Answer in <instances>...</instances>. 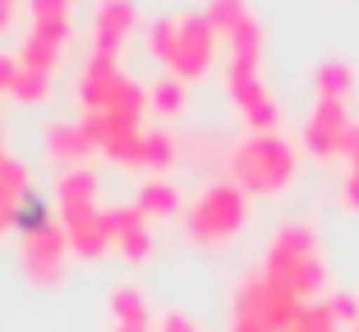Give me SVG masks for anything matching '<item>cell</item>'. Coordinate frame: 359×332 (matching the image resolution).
Returning a JSON list of instances; mask_svg holds the SVG:
<instances>
[{"label": "cell", "mask_w": 359, "mask_h": 332, "mask_svg": "<svg viewBox=\"0 0 359 332\" xmlns=\"http://www.w3.org/2000/svg\"><path fill=\"white\" fill-rule=\"evenodd\" d=\"M231 180L240 185L244 194H276L295 180V166H299V152L290 139L281 134H249L244 143H235L231 157Z\"/></svg>", "instance_id": "obj_1"}, {"label": "cell", "mask_w": 359, "mask_h": 332, "mask_svg": "<svg viewBox=\"0 0 359 332\" xmlns=\"http://www.w3.org/2000/svg\"><path fill=\"white\" fill-rule=\"evenodd\" d=\"M304 300H295L285 286H276L263 268H254L235 291V314H231V332H285L299 319Z\"/></svg>", "instance_id": "obj_2"}, {"label": "cell", "mask_w": 359, "mask_h": 332, "mask_svg": "<svg viewBox=\"0 0 359 332\" xmlns=\"http://www.w3.org/2000/svg\"><path fill=\"white\" fill-rule=\"evenodd\" d=\"M244 213H249V194L226 175V180L203 185V194L184 208V231L198 245H226L244 226Z\"/></svg>", "instance_id": "obj_3"}, {"label": "cell", "mask_w": 359, "mask_h": 332, "mask_svg": "<svg viewBox=\"0 0 359 332\" xmlns=\"http://www.w3.org/2000/svg\"><path fill=\"white\" fill-rule=\"evenodd\" d=\"M304 148L313 152V157L332 161V157H355L359 152V120L350 116L346 102H318L309 107L304 116Z\"/></svg>", "instance_id": "obj_4"}, {"label": "cell", "mask_w": 359, "mask_h": 332, "mask_svg": "<svg viewBox=\"0 0 359 332\" xmlns=\"http://www.w3.org/2000/svg\"><path fill=\"white\" fill-rule=\"evenodd\" d=\"M212 55H217V32L208 28V19L198 14H175V51L166 60V74L175 79H198L212 69Z\"/></svg>", "instance_id": "obj_5"}, {"label": "cell", "mask_w": 359, "mask_h": 332, "mask_svg": "<svg viewBox=\"0 0 359 332\" xmlns=\"http://www.w3.org/2000/svg\"><path fill=\"white\" fill-rule=\"evenodd\" d=\"M65 254H69V240H65V226L51 222L42 226V231H28L23 236V272H28L37 286H55V281L65 277Z\"/></svg>", "instance_id": "obj_6"}, {"label": "cell", "mask_w": 359, "mask_h": 332, "mask_svg": "<svg viewBox=\"0 0 359 332\" xmlns=\"http://www.w3.org/2000/svg\"><path fill=\"white\" fill-rule=\"evenodd\" d=\"M106 217V236H111V249H120V258L129 263H143L152 254V222L138 213L134 204H120V208H102Z\"/></svg>", "instance_id": "obj_7"}, {"label": "cell", "mask_w": 359, "mask_h": 332, "mask_svg": "<svg viewBox=\"0 0 359 332\" xmlns=\"http://www.w3.org/2000/svg\"><path fill=\"white\" fill-rule=\"evenodd\" d=\"M138 28V10L134 0H97L93 14V51H116L125 46V37Z\"/></svg>", "instance_id": "obj_8"}, {"label": "cell", "mask_w": 359, "mask_h": 332, "mask_svg": "<svg viewBox=\"0 0 359 332\" xmlns=\"http://www.w3.org/2000/svg\"><path fill=\"white\" fill-rule=\"evenodd\" d=\"M60 226H65V240L69 249L83 258H102L111 249V236H106V217L102 208H79V213H60Z\"/></svg>", "instance_id": "obj_9"}, {"label": "cell", "mask_w": 359, "mask_h": 332, "mask_svg": "<svg viewBox=\"0 0 359 332\" xmlns=\"http://www.w3.org/2000/svg\"><path fill=\"white\" fill-rule=\"evenodd\" d=\"M97 194H102V180H97L93 166H65L60 180H55V204L60 213H79V208H97Z\"/></svg>", "instance_id": "obj_10"}, {"label": "cell", "mask_w": 359, "mask_h": 332, "mask_svg": "<svg viewBox=\"0 0 359 332\" xmlns=\"http://www.w3.org/2000/svg\"><path fill=\"white\" fill-rule=\"evenodd\" d=\"M134 208L148 217V222H170V217L184 213V204H180V190L166 180V175H148V180L138 185Z\"/></svg>", "instance_id": "obj_11"}, {"label": "cell", "mask_w": 359, "mask_h": 332, "mask_svg": "<svg viewBox=\"0 0 359 332\" xmlns=\"http://www.w3.org/2000/svg\"><path fill=\"white\" fill-rule=\"evenodd\" d=\"M111 323H120V328H157L152 323L148 291L138 286V281H116L111 286Z\"/></svg>", "instance_id": "obj_12"}, {"label": "cell", "mask_w": 359, "mask_h": 332, "mask_svg": "<svg viewBox=\"0 0 359 332\" xmlns=\"http://www.w3.org/2000/svg\"><path fill=\"white\" fill-rule=\"evenodd\" d=\"M235 107H240L244 125L254 129V134H276L281 111H276V97L267 93L263 79H258V84H249V88H240V93H235Z\"/></svg>", "instance_id": "obj_13"}, {"label": "cell", "mask_w": 359, "mask_h": 332, "mask_svg": "<svg viewBox=\"0 0 359 332\" xmlns=\"http://www.w3.org/2000/svg\"><path fill=\"white\" fill-rule=\"evenodd\" d=\"M93 148L97 143L88 139V129L79 125V120H55V125H46V152L60 157L65 166H83V157Z\"/></svg>", "instance_id": "obj_14"}, {"label": "cell", "mask_w": 359, "mask_h": 332, "mask_svg": "<svg viewBox=\"0 0 359 332\" xmlns=\"http://www.w3.org/2000/svg\"><path fill=\"white\" fill-rule=\"evenodd\" d=\"M350 88H355V65L341 60V55H327L313 69V97L318 102H346Z\"/></svg>", "instance_id": "obj_15"}, {"label": "cell", "mask_w": 359, "mask_h": 332, "mask_svg": "<svg viewBox=\"0 0 359 332\" xmlns=\"http://www.w3.org/2000/svg\"><path fill=\"white\" fill-rule=\"evenodd\" d=\"M28 19L32 28H42L55 42H69V28H74V0H28Z\"/></svg>", "instance_id": "obj_16"}, {"label": "cell", "mask_w": 359, "mask_h": 332, "mask_svg": "<svg viewBox=\"0 0 359 332\" xmlns=\"http://www.w3.org/2000/svg\"><path fill=\"white\" fill-rule=\"evenodd\" d=\"M60 55H65V42L46 37L42 28H28V37L19 42L23 69H37V74H55V69H60Z\"/></svg>", "instance_id": "obj_17"}, {"label": "cell", "mask_w": 359, "mask_h": 332, "mask_svg": "<svg viewBox=\"0 0 359 332\" xmlns=\"http://www.w3.org/2000/svg\"><path fill=\"white\" fill-rule=\"evenodd\" d=\"M203 19L217 32V42H226L240 23L254 19V10H249V0H208V5H203Z\"/></svg>", "instance_id": "obj_18"}, {"label": "cell", "mask_w": 359, "mask_h": 332, "mask_svg": "<svg viewBox=\"0 0 359 332\" xmlns=\"http://www.w3.org/2000/svg\"><path fill=\"white\" fill-rule=\"evenodd\" d=\"M102 152L120 166H129V171H148V129H129V134L111 139Z\"/></svg>", "instance_id": "obj_19"}, {"label": "cell", "mask_w": 359, "mask_h": 332, "mask_svg": "<svg viewBox=\"0 0 359 332\" xmlns=\"http://www.w3.org/2000/svg\"><path fill=\"white\" fill-rule=\"evenodd\" d=\"M184 79H175V74H157L148 84V111H157V116H180L184 111Z\"/></svg>", "instance_id": "obj_20"}, {"label": "cell", "mask_w": 359, "mask_h": 332, "mask_svg": "<svg viewBox=\"0 0 359 332\" xmlns=\"http://www.w3.org/2000/svg\"><path fill=\"white\" fill-rule=\"evenodd\" d=\"M285 332H346V323H341V314L332 310V300L323 296V300L304 305V310H299V319L290 323Z\"/></svg>", "instance_id": "obj_21"}, {"label": "cell", "mask_w": 359, "mask_h": 332, "mask_svg": "<svg viewBox=\"0 0 359 332\" xmlns=\"http://www.w3.org/2000/svg\"><path fill=\"white\" fill-rule=\"evenodd\" d=\"M170 51H175V14H166V19H152V23H148V55H157V60L166 65Z\"/></svg>", "instance_id": "obj_22"}, {"label": "cell", "mask_w": 359, "mask_h": 332, "mask_svg": "<svg viewBox=\"0 0 359 332\" xmlns=\"http://www.w3.org/2000/svg\"><path fill=\"white\" fill-rule=\"evenodd\" d=\"M175 157H180V148H175V139H170L166 129H148V171L161 175Z\"/></svg>", "instance_id": "obj_23"}, {"label": "cell", "mask_w": 359, "mask_h": 332, "mask_svg": "<svg viewBox=\"0 0 359 332\" xmlns=\"http://www.w3.org/2000/svg\"><path fill=\"white\" fill-rule=\"evenodd\" d=\"M46 93H51V74H37V69H23L10 97H19V102H42Z\"/></svg>", "instance_id": "obj_24"}, {"label": "cell", "mask_w": 359, "mask_h": 332, "mask_svg": "<svg viewBox=\"0 0 359 332\" xmlns=\"http://www.w3.org/2000/svg\"><path fill=\"white\" fill-rule=\"evenodd\" d=\"M341 204H346L350 213H359V152L346 161V180H341Z\"/></svg>", "instance_id": "obj_25"}, {"label": "cell", "mask_w": 359, "mask_h": 332, "mask_svg": "<svg viewBox=\"0 0 359 332\" xmlns=\"http://www.w3.org/2000/svg\"><path fill=\"white\" fill-rule=\"evenodd\" d=\"M19 74H23V60H19V51H0V93H14V84H19Z\"/></svg>", "instance_id": "obj_26"}, {"label": "cell", "mask_w": 359, "mask_h": 332, "mask_svg": "<svg viewBox=\"0 0 359 332\" xmlns=\"http://www.w3.org/2000/svg\"><path fill=\"white\" fill-rule=\"evenodd\" d=\"M157 332H198V323H194L184 310H166L157 319Z\"/></svg>", "instance_id": "obj_27"}, {"label": "cell", "mask_w": 359, "mask_h": 332, "mask_svg": "<svg viewBox=\"0 0 359 332\" xmlns=\"http://www.w3.org/2000/svg\"><path fill=\"white\" fill-rule=\"evenodd\" d=\"M23 5H28V0H0V37L19 28V19H23Z\"/></svg>", "instance_id": "obj_28"}, {"label": "cell", "mask_w": 359, "mask_h": 332, "mask_svg": "<svg viewBox=\"0 0 359 332\" xmlns=\"http://www.w3.org/2000/svg\"><path fill=\"white\" fill-rule=\"evenodd\" d=\"M10 226H14V213H10V208H5V204H0V236H5Z\"/></svg>", "instance_id": "obj_29"}, {"label": "cell", "mask_w": 359, "mask_h": 332, "mask_svg": "<svg viewBox=\"0 0 359 332\" xmlns=\"http://www.w3.org/2000/svg\"><path fill=\"white\" fill-rule=\"evenodd\" d=\"M111 332H152V328H120V323H111Z\"/></svg>", "instance_id": "obj_30"}, {"label": "cell", "mask_w": 359, "mask_h": 332, "mask_svg": "<svg viewBox=\"0 0 359 332\" xmlns=\"http://www.w3.org/2000/svg\"><path fill=\"white\" fill-rule=\"evenodd\" d=\"M346 332H359V319H355V323H350V328H346Z\"/></svg>", "instance_id": "obj_31"}, {"label": "cell", "mask_w": 359, "mask_h": 332, "mask_svg": "<svg viewBox=\"0 0 359 332\" xmlns=\"http://www.w3.org/2000/svg\"><path fill=\"white\" fill-rule=\"evenodd\" d=\"M152 332H157V328H152Z\"/></svg>", "instance_id": "obj_32"}]
</instances>
